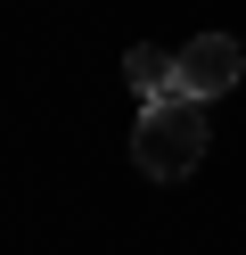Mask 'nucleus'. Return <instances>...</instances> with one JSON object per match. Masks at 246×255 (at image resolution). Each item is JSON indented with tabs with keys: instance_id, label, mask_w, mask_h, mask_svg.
<instances>
[{
	"instance_id": "nucleus-1",
	"label": "nucleus",
	"mask_w": 246,
	"mask_h": 255,
	"mask_svg": "<svg viewBox=\"0 0 246 255\" xmlns=\"http://www.w3.org/2000/svg\"><path fill=\"white\" fill-rule=\"evenodd\" d=\"M205 99H189V91H164V99H140V124H131V165L148 173V181H180V173H197V156H205Z\"/></svg>"
},
{
	"instance_id": "nucleus-2",
	"label": "nucleus",
	"mask_w": 246,
	"mask_h": 255,
	"mask_svg": "<svg viewBox=\"0 0 246 255\" xmlns=\"http://www.w3.org/2000/svg\"><path fill=\"white\" fill-rule=\"evenodd\" d=\"M246 74V50L230 33H197L189 50H172V91H189V99H222V91H238Z\"/></svg>"
},
{
	"instance_id": "nucleus-3",
	"label": "nucleus",
	"mask_w": 246,
	"mask_h": 255,
	"mask_svg": "<svg viewBox=\"0 0 246 255\" xmlns=\"http://www.w3.org/2000/svg\"><path fill=\"white\" fill-rule=\"evenodd\" d=\"M123 74H131V91H140V99H164V91H172V50H156V41H131Z\"/></svg>"
}]
</instances>
